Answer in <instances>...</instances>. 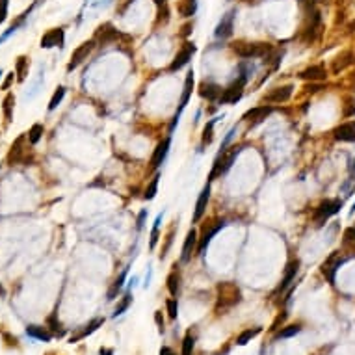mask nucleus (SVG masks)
Wrapping results in <instances>:
<instances>
[{
	"mask_svg": "<svg viewBox=\"0 0 355 355\" xmlns=\"http://www.w3.org/2000/svg\"><path fill=\"white\" fill-rule=\"evenodd\" d=\"M233 52L242 60H255V58H266L273 47L270 43H247V41H236L233 43Z\"/></svg>",
	"mask_w": 355,
	"mask_h": 355,
	"instance_id": "obj_1",
	"label": "nucleus"
},
{
	"mask_svg": "<svg viewBox=\"0 0 355 355\" xmlns=\"http://www.w3.org/2000/svg\"><path fill=\"white\" fill-rule=\"evenodd\" d=\"M216 290H218V305H216L218 311H220V309H231V307H234L236 303L242 301V292H240V288H238L234 283H231V281L220 283V285L216 287Z\"/></svg>",
	"mask_w": 355,
	"mask_h": 355,
	"instance_id": "obj_2",
	"label": "nucleus"
},
{
	"mask_svg": "<svg viewBox=\"0 0 355 355\" xmlns=\"http://www.w3.org/2000/svg\"><path fill=\"white\" fill-rule=\"evenodd\" d=\"M238 153H240V147H231V149H225L222 151L220 155H218V158L214 160V168H212V171H210V178L208 180H214L218 175H223V173H227L229 169H231V166L234 164V160H236V156H238Z\"/></svg>",
	"mask_w": 355,
	"mask_h": 355,
	"instance_id": "obj_3",
	"label": "nucleus"
},
{
	"mask_svg": "<svg viewBox=\"0 0 355 355\" xmlns=\"http://www.w3.org/2000/svg\"><path fill=\"white\" fill-rule=\"evenodd\" d=\"M340 208H342V199H326V201H322L316 206L314 214H312V220H314L316 227H322L331 216L338 214Z\"/></svg>",
	"mask_w": 355,
	"mask_h": 355,
	"instance_id": "obj_4",
	"label": "nucleus"
},
{
	"mask_svg": "<svg viewBox=\"0 0 355 355\" xmlns=\"http://www.w3.org/2000/svg\"><path fill=\"white\" fill-rule=\"evenodd\" d=\"M245 84H247V78L240 75L236 80H234V82H231V84L227 86L223 91H222V97H220V101H218V103L220 104H236L240 99H242Z\"/></svg>",
	"mask_w": 355,
	"mask_h": 355,
	"instance_id": "obj_5",
	"label": "nucleus"
},
{
	"mask_svg": "<svg viewBox=\"0 0 355 355\" xmlns=\"http://www.w3.org/2000/svg\"><path fill=\"white\" fill-rule=\"evenodd\" d=\"M192 91H194V71H188L186 78H184V86H182V95H180V101H178V110L177 113L173 115V121L169 125V132H173V129L177 127L178 119H180V113L184 112L188 101L192 97Z\"/></svg>",
	"mask_w": 355,
	"mask_h": 355,
	"instance_id": "obj_6",
	"label": "nucleus"
},
{
	"mask_svg": "<svg viewBox=\"0 0 355 355\" xmlns=\"http://www.w3.org/2000/svg\"><path fill=\"white\" fill-rule=\"evenodd\" d=\"M344 262H346V257H342L340 251H335V253H331L326 261H324V264H322L320 270L324 273V277H327L329 283H335L336 271H338V268H340Z\"/></svg>",
	"mask_w": 355,
	"mask_h": 355,
	"instance_id": "obj_7",
	"label": "nucleus"
},
{
	"mask_svg": "<svg viewBox=\"0 0 355 355\" xmlns=\"http://www.w3.org/2000/svg\"><path fill=\"white\" fill-rule=\"evenodd\" d=\"M225 227V222L223 220H218V222H214L212 225H208L205 229H203V236L199 238V244H197V255H205L206 247H208V244H210V240L214 238L216 234L220 233L222 229Z\"/></svg>",
	"mask_w": 355,
	"mask_h": 355,
	"instance_id": "obj_8",
	"label": "nucleus"
},
{
	"mask_svg": "<svg viewBox=\"0 0 355 355\" xmlns=\"http://www.w3.org/2000/svg\"><path fill=\"white\" fill-rule=\"evenodd\" d=\"M93 48H95V39H89V41H84L82 45H78V47L73 50V54H71V62H69V66H67V71H73V69H76L84 60H88L89 52H91Z\"/></svg>",
	"mask_w": 355,
	"mask_h": 355,
	"instance_id": "obj_9",
	"label": "nucleus"
},
{
	"mask_svg": "<svg viewBox=\"0 0 355 355\" xmlns=\"http://www.w3.org/2000/svg\"><path fill=\"white\" fill-rule=\"evenodd\" d=\"M299 259H294V261H290L288 264H287V268H285V275H283V279H281V285L275 288V296L277 294H283V292H287V288H288L290 285L294 283V279H296V275H298L299 271Z\"/></svg>",
	"mask_w": 355,
	"mask_h": 355,
	"instance_id": "obj_10",
	"label": "nucleus"
},
{
	"mask_svg": "<svg viewBox=\"0 0 355 355\" xmlns=\"http://www.w3.org/2000/svg\"><path fill=\"white\" fill-rule=\"evenodd\" d=\"M194 52H196V45L194 43H184L180 47V50L177 52V56L173 58V62L169 66V71H178V69H182L184 66H188L192 56H194Z\"/></svg>",
	"mask_w": 355,
	"mask_h": 355,
	"instance_id": "obj_11",
	"label": "nucleus"
},
{
	"mask_svg": "<svg viewBox=\"0 0 355 355\" xmlns=\"http://www.w3.org/2000/svg\"><path fill=\"white\" fill-rule=\"evenodd\" d=\"M292 91H294V86L292 84L273 88V89H270L268 93L264 95V103H273V104L287 103L290 97H292Z\"/></svg>",
	"mask_w": 355,
	"mask_h": 355,
	"instance_id": "obj_12",
	"label": "nucleus"
},
{
	"mask_svg": "<svg viewBox=\"0 0 355 355\" xmlns=\"http://www.w3.org/2000/svg\"><path fill=\"white\" fill-rule=\"evenodd\" d=\"M271 112H273L271 106H255V108H251V110H247V112L244 113L242 119L245 123H249L251 127H255V125L264 121L266 117H270Z\"/></svg>",
	"mask_w": 355,
	"mask_h": 355,
	"instance_id": "obj_13",
	"label": "nucleus"
},
{
	"mask_svg": "<svg viewBox=\"0 0 355 355\" xmlns=\"http://www.w3.org/2000/svg\"><path fill=\"white\" fill-rule=\"evenodd\" d=\"M233 30H234V11H227L222 21L218 22V26H216V32L214 36L218 39H227L233 36Z\"/></svg>",
	"mask_w": 355,
	"mask_h": 355,
	"instance_id": "obj_14",
	"label": "nucleus"
},
{
	"mask_svg": "<svg viewBox=\"0 0 355 355\" xmlns=\"http://www.w3.org/2000/svg\"><path fill=\"white\" fill-rule=\"evenodd\" d=\"M169 145H171V136L164 138V140L156 145V149H155L153 156H151V162H149L151 169H158L160 166L164 164V160H166V156H168V153H169Z\"/></svg>",
	"mask_w": 355,
	"mask_h": 355,
	"instance_id": "obj_15",
	"label": "nucleus"
},
{
	"mask_svg": "<svg viewBox=\"0 0 355 355\" xmlns=\"http://www.w3.org/2000/svg\"><path fill=\"white\" fill-rule=\"evenodd\" d=\"M119 36H121V34L113 28L110 22H106V24H103V26H99V28H97L95 39L101 43V47H104V45H110V43H113V41H117Z\"/></svg>",
	"mask_w": 355,
	"mask_h": 355,
	"instance_id": "obj_16",
	"label": "nucleus"
},
{
	"mask_svg": "<svg viewBox=\"0 0 355 355\" xmlns=\"http://www.w3.org/2000/svg\"><path fill=\"white\" fill-rule=\"evenodd\" d=\"M197 244H199V238H197V231L196 229H190L186 234V238H184V245H182V253H180V261L184 262H190L192 259V255L194 251H197Z\"/></svg>",
	"mask_w": 355,
	"mask_h": 355,
	"instance_id": "obj_17",
	"label": "nucleus"
},
{
	"mask_svg": "<svg viewBox=\"0 0 355 355\" xmlns=\"http://www.w3.org/2000/svg\"><path fill=\"white\" fill-rule=\"evenodd\" d=\"M333 138L336 141H346V143H354L355 141V121H346L338 125L333 131Z\"/></svg>",
	"mask_w": 355,
	"mask_h": 355,
	"instance_id": "obj_18",
	"label": "nucleus"
},
{
	"mask_svg": "<svg viewBox=\"0 0 355 355\" xmlns=\"http://www.w3.org/2000/svg\"><path fill=\"white\" fill-rule=\"evenodd\" d=\"M104 324V318H93L91 322H88L86 326H82V329H78L75 335H71V338H69V342L71 344H75V342H78V340H82V338H86V336H89L91 333H95L99 327Z\"/></svg>",
	"mask_w": 355,
	"mask_h": 355,
	"instance_id": "obj_19",
	"label": "nucleus"
},
{
	"mask_svg": "<svg viewBox=\"0 0 355 355\" xmlns=\"http://www.w3.org/2000/svg\"><path fill=\"white\" fill-rule=\"evenodd\" d=\"M64 39H66L64 28H52V30H48L47 34L41 38V47L43 48L62 47V45H64Z\"/></svg>",
	"mask_w": 355,
	"mask_h": 355,
	"instance_id": "obj_20",
	"label": "nucleus"
},
{
	"mask_svg": "<svg viewBox=\"0 0 355 355\" xmlns=\"http://www.w3.org/2000/svg\"><path fill=\"white\" fill-rule=\"evenodd\" d=\"M26 138H28V134H26V136H19L17 140L13 141L10 155H8V164H10V166H13V164H21V162H26V158H24V149H22Z\"/></svg>",
	"mask_w": 355,
	"mask_h": 355,
	"instance_id": "obj_21",
	"label": "nucleus"
},
{
	"mask_svg": "<svg viewBox=\"0 0 355 355\" xmlns=\"http://www.w3.org/2000/svg\"><path fill=\"white\" fill-rule=\"evenodd\" d=\"M208 199H210V180L206 182V186L203 188V192L199 194L196 203V210H194V222H199L206 212V206H208Z\"/></svg>",
	"mask_w": 355,
	"mask_h": 355,
	"instance_id": "obj_22",
	"label": "nucleus"
},
{
	"mask_svg": "<svg viewBox=\"0 0 355 355\" xmlns=\"http://www.w3.org/2000/svg\"><path fill=\"white\" fill-rule=\"evenodd\" d=\"M199 95L206 99V101H210V103H216V101H220V97H222V88L214 82H203V84L199 86Z\"/></svg>",
	"mask_w": 355,
	"mask_h": 355,
	"instance_id": "obj_23",
	"label": "nucleus"
},
{
	"mask_svg": "<svg viewBox=\"0 0 355 355\" xmlns=\"http://www.w3.org/2000/svg\"><path fill=\"white\" fill-rule=\"evenodd\" d=\"M299 78H303V80H311V82H318V80H326L327 73L322 66H311V67H307L305 71H301V73H299Z\"/></svg>",
	"mask_w": 355,
	"mask_h": 355,
	"instance_id": "obj_24",
	"label": "nucleus"
},
{
	"mask_svg": "<svg viewBox=\"0 0 355 355\" xmlns=\"http://www.w3.org/2000/svg\"><path fill=\"white\" fill-rule=\"evenodd\" d=\"M127 275H129V266H127V268L117 275V279L112 283V287H110V290H108V298H106L108 301H113V299L117 298V294L121 292L123 285H125V281H127Z\"/></svg>",
	"mask_w": 355,
	"mask_h": 355,
	"instance_id": "obj_25",
	"label": "nucleus"
},
{
	"mask_svg": "<svg viewBox=\"0 0 355 355\" xmlns=\"http://www.w3.org/2000/svg\"><path fill=\"white\" fill-rule=\"evenodd\" d=\"M178 13H180V17H194L197 11V0H178V6H177Z\"/></svg>",
	"mask_w": 355,
	"mask_h": 355,
	"instance_id": "obj_26",
	"label": "nucleus"
},
{
	"mask_svg": "<svg viewBox=\"0 0 355 355\" xmlns=\"http://www.w3.org/2000/svg\"><path fill=\"white\" fill-rule=\"evenodd\" d=\"M26 335L32 336V338H36V340H43V342H48L52 335L48 333L45 327L41 326H28L26 327Z\"/></svg>",
	"mask_w": 355,
	"mask_h": 355,
	"instance_id": "obj_27",
	"label": "nucleus"
},
{
	"mask_svg": "<svg viewBox=\"0 0 355 355\" xmlns=\"http://www.w3.org/2000/svg\"><path fill=\"white\" fill-rule=\"evenodd\" d=\"M168 290L173 298L178 294V290H180V271L178 270H173L168 275Z\"/></svg>",
	"mask_w": 355,
	"mask_h": 355,
	"instance_id": "obj_28",
	"label": "nucleus"
},
{
	"mask_svg": "<svg viewBox=\"0 0 355 355\" xmlns=\"http://www.w3.org/2000/svg\"><path fill=\"white\" fill-rule=\"evenodd\" d=\"M13 104H15V95L8 93L2 101V112L6 117V123H11V119H13Z\"/></svg>",
	"mask_w": 355,
	"mask_h": 355,
	"instance_id": "obj_29",
	"label": "nucleus"
},
{
	"mask_svg": "<svg viewBox=\"0 0 355 355\" xmlns=\"http://www.w3.org/2000/svg\"><path fill=\"white\" fill-rule=\"evenodd\" d=\"M355 190V158L350 160V175H348V180L344 182V186H342V192H344V196H352V192Z\"/></svg>",
	"mask_w": 355,
	"mask_h": 355,
	"instance_id": "obj_30",
	"label": "nucleus"
},
{
	"mask_svg": "<svg viewBox=\"0 0 355 355\" xmlns=\"http://www.w3.org/2000/svg\"><path fill=\"white\" fill-rule=\"evenodd\" d=\"M28 58L26 56H19L17 58V64H15V75H17V80L22 82L26 75H28Z\"/></svg>",
	"mask_w": 355,
	"mask_h": 355,
	"instance_id": "obj_31",
	"label": "nucleus"
},
{
	"mask_svg": "<svg viewBox=\"0 0 355 355\" xmlns=\"http://www.w3.org/2000/svg\"><path fill=\"white\" fill-rule=\"evenodd\" d=\"M262 331V327H253V329H244L240 335L236 336V344L238 346H245L251 338H255V336L259 335Z\"/></svg>",
	"mask_w": 355,
	"mask_h": 355,
	"instance_id": "obj_32",
	"label": "nucleus"
},
{
	"mask_svg": "<svg viewBox=\"0 0 355 355\" xmlns=\"http://www.w3.org/2000/svg\"><path fill=\"white\" fill-rule=\"evenodd\" d=\"M342 247L350 253H355V227H348L342 236Z\"/></svg>",
	"mask_w": 355,
	"mask_h": 355,
	"instance_id": "obj_33",
	"label": "nucleus"
},
{
	"mask_svg": "<svg viewBox=\"0 0 355 355\" xmlns=\"http://www.w3.org/2000/svg\"><path fill=\"white\" fill-rule=\"evenodd\" d=\"M299 331H301V324H290V326L281 327L275 338H292V336L298 335Z\"/></svg>",
	"mask_w": 355,
	"mask_h": 355,
	"instance_id": "obj_34",
	"label": "nucleus"
},
{
	"mask_svg": "<svg viewBox=\"0 0 355 355\" xmlns=\"http://www.w3.org/2000/svg\"><path fill=\"white\" fill-rule=\"evenodd\" d=\"M158 180H160V175L156 173L155 177L151 178V182L147 184V188H145V192H143V199H147V201L155 199V196H156V190H158Z\"/></svg>",
	"mask_w": 355,
	"mask_h": 355,
	"instance_id": "obj_35",
	"label": "nucleus"
},
{
	"mask_svg": "<svg viewBox=\"0 0 355 355\" xmlns=\"http://www.w3.org/2000/svg\"><path fill=\"white\" fill-rule=\"evenodd\" d=\"M131 303H132V294H131V292H127V294H125V296H123V298H121V301L117 303V307H115V311H113L112 316H113V318L121 316L123 312H125L127 309L131 307Z\"/></svg>",
	"mask_w": 355,
	"mask_h": 355,
	"instance_id": "obj_36",
	"label": "nucleus"
},
{
	"mask_svg": "<svg viewBox=\"0 0 355 355\" xmlns=\"http://www.w3.org/2000/svg\"><path fill=\"white\" fill-rule=\"evenodd\" d=\"M43 132H45V129H43V125H41V123L32 125V129L28 131V141L32 143V145H36V143L43 138Z\"/></svg>",
	"mask_w": 355,
	"mask_h": 355,
	"instance_id": "obj_37",
	"label": "nucleus"
},
{
	"mask_svg": "<svg viewBox=\"0 0 355 355\" xmlns=\"http://www.w3.org/2000/svg\"><path fill=\"white\" fill-rule=\"evenodd\" d=\"M350 58H352V54H348V52H346V54L338 56L335 62H333V73H335V75H338L340 71H344L346 67L352 64V60H350Z\"/></svg>",
	"mask_w": 355,
	"mask_h": 355,
	"instance_id": "obj_38",
	"label": "nucleus"
},
{
	"mask_svg": "<svg viewBox=\"0 0 355 355\" xmlns=\"http://www.w3.org/2000/svg\"><path fill=\"white\" fill-rule=\"evenodd\" d=\"M218 121V117L214 119H210V121L206 123L205 131H203V145H210L212 143V138H214V125Z\"/></svg>",
	"mask_w": 355,
	"mask_h": 355,
	"instance_id": "obj_39",
	"label": "nucleus"
},
{
	"mask_svg": "<svg viewBox=\"0 0 355 355\" xmlns=\"http://www.w3.org/2000/svg\"><path fill=\"white\" fill-rule=\"evenodd\" d=\"M194 346H196V335H192V331L182 338V354L180 355H192L194 354Z\"/></svg>",
	"mask_w": 355,
	"mask_h": 355,
	"instance_id": "obj_40",
	"label": "nucleus"
},
{
	"mask_svg": "<svg viewBox=\"0 0 355 355\" xmlns=\"http://www.w3.org/2000/svg\"><path fill=\"white\" fill-rule=\"evenodd\" d=\"M162 218H164V212L156 216V220H155V223H153V231H151V242H149L151 249H155V245H156V242H158V229H160V223H162Z\"/></svg>",
	"mask_w": 355,
	"mask_h": 355,
	"instance_id": "obj_41",
	"label": "nucleus"
},
{
	"mask_svg": "<svg viewBox=\"0 0 355 355\" xmlns=\"http://www.w3.org/2000/svg\"><path fill=\"white\" fill-rule=\"evenodd\" d=\"M64 97H66V88H64V86H60L56 91H54V95H52L50 103H48V110H50V112H52V110H56L58 104L64 101Z\"/></svg>",
	"mask_w": 355,
	"mask_h": 355,
	"instance_id": "obj_42",
	"label": "nucleus"
},
{
	"mask_svg": "<svg viewBox=\"0 0 355 355\" xmlns=\"http://www.w3.org/2000/svg\"><path fill=\"white\" fill-rule=\"evenodd\" d=\"M166 311H168V316L171 320H177V314H178V301L175 298H169L166 299Z\"/></svg>",
	"mask_w": 355,
	"mask_h": 355,
	"instance_id": "obj_43",
	"label": "nucleus"
},
{
	"mask_svg": "<svg viewBox=\"0 0 355 355\" xmlns=\"http://www.w3.org/2000/svg\"><path fill=\"white\" fill-rule=\"evenodd\" d=\"M47 324L48 326H52L50 329H52V333L56 336H62L64 335V329H62V326H60V322L56 320V312L52 314V316H48V320H47Z\"/></svg>",
	"mask_w": 355,
	"mask_h": 355,
	"instance_id": "obj_44",
	"label": "nucleus"
},
{
	"mask_svg": "<svg viewBox=\"0 0 355 355\" xmlns=\"http://www.w3.org/2000/svg\"><path fill=\"white\" fill-rule=\"evenodd\" d=\"M287 316H288V312H287V311H283V312H279V314H277V318L273 320V324H271L270 331H279V329H281L279 326H283V322L287 320Z\"/></svg>",
	"mask_w": 355,
	"mask_h": 355,
	"instance_id": "obj_45",
	"label": "nucleus"
},
{
	"mask_svg": "<svg viewBox=\"0 0 355 355\" xmlns=\"http://www.w3.org/2000/svg\"><path fill=\"white\" fill-rule=\"evenodd\" d=\"M169 21V10H168V4H164V6H160L158 8V19H156V22H168Z\"/></svg>",
	"mask_w": 355,
	"mask_h": 355,
	"instance_id": "obj_46",
	"label": "nucleus"
},
{
	"mask_svg": "<svg viewBox=\"0 0 355 355\" xmlns=\"http://www.w3.org/2000/svg\"><path fill=\"white\" fill-rule=\"evenodd\" d=\"M173 234H175V229H171V231H169V234H168V236H166V245L162 247V253H160V259H164V257H166V253H168L169 245H171V242H173Z\"/></svg>",
	"mask_w": 355,
	"mask_h": 355,
	"instance_id": "obj_47",
	"label": "nucleus"
},
{
	"mask_svg": "<svg viewBox=\"0 0 355 355\" xmlns=\"http://www.w3.org/2000/svg\"><path fill=\"white\" fill-rule=\"evenodd\" d=\"M8 15V0H0V24L6 21Z\"/></svg>",
	"mask_w": 355,
	"mask_h": 355,
	"instance_id": "obj_48",
	"label": "nucleus"
},
{
	"mask_svg": "<svg viewBox=\"0 0 355 355\" xmlns=\"http://www.w3.org/2000/svg\"><path fill=\"white\" fill-rule=\"evenodd\" d=\"M155 322H156V326H158L160 333H164V318H162V312H160V311L155 312Z\"/></svg>",
	"mask_w": 355,
	"mask_h": 355,
	"instance_id": "obj_49",
	"label": "nucleus"
},
{
	"mask_svg": "<svg viewBox=\"0 0 355 355\" xmlns=\"http://www.w3.org/2000/svg\"><path fill=\"white\" fill-rule=\"evenodd\" d=\"M145 218H147V210L143 208L140 212V216H138V229H143V225H145Z\"/></svg>",
	"mask_w": 355,
	"mask_h": 355,
	"instance_id": "obj_50",
	"label": "nucleus"
},
{
	"mask_svg": "<svg viewBox=\"0 0 355 355\" xmlns=\"http://www.w3.org/2000/svg\"><path fill=\"white\" fill-rule=\"evenodd\" d=\"M15 73H13V71H11L10 75L6 76V80H4V84H2V89H10V86H11V82H13V78H15Z\"/></svg>",
	"mask_w": 355,
	"mask_h": 355,
	"instance_id": "obj_51",
	"label": "nucleus"
},
{
	"mask_svg": "<svg viewBox=\"0 0 355 355\" xmlns=\"http://www.w3.org/2000/svg\"><path fill=\"white\" fill-rule=\"evenodd\" d=\"M160 355H177V354H175L169 346H162V348H160Z\"/></svg>",
	"mask_w": 355,
	"mask_h": 355,
	"instance_id": "obj_52",
	"label": "nucleus"
},
{
	"mask_svg": "<svg viewBox=\"0 0 355 355\" xmlns=\"http://www.w3.org/2000/svg\"><path fill=\"white\" fill-rule=\"evenodd\" d=\"M99 354L101 355H113V350H110V348H101V350H99Z\"/></svg>",
	"mask_w": 355,
	"mask_h": 355,
	"instance_id": "obj_53",
	"label": "nucleus"
},
{
	"mask_svg": "<svg viewBox=\"0 0 355 355\" xmlns=\"http://www.w3.org/2000/svg\"><path fill=\"white\" fill-rule=\"evenodd\" d=\"M151 275H153V270H151V268H149V271H147V277H145V283H143V287H145V288H147V287H149Z\"/></svg>",
	"mask_w": 355,
	"mask_h": 355,
	"instance_id": "obj_54",
	"label": "nucleus"
},
{
	"mask_svg": "<svg viewBox=\"0 0 355 355\" xmlns=\"http://www.w3.org/2000/svg\"><path fill=\"white\" fill-rule=\"evenodd\" d=\"M305 89H307V91H318V89H322V86H307V88H305Z\"/></svg>",
	"mask_w": 355,
	"mask_h": 355,
	"instance_id": "obj_55",
	"label": "nucleus"
},
{
	"mask_svg": "<svg viewBox=\"0 0 355 355\" xmlns=\"http://www.w3.org/2000/svg\"><path fill=\"white\" fill-rule=\"evenodd\" d=\"M166 2H168V0H155V4H156V6H164V4H166Z\"/></svg>",
	"mask_w": 355,
	"mask_h": 355,
	"instance_id": "obj_56",
	"label": "nucleus"
},
{
	"mask_svg": "<svg viewBox=\"0 0 355 355\" xmlns=\"http://www.w3.org/2000/svg\"><path fill=\"white\" fill-rule=\"evenodd\" d=\"M184 32H182V34H184V36H188V34H190V30H192V26H190V24H188V26H184Z\"/></svg>",
	"mask_w": 355,
	"mask_h": 355,
	"instance_id": "obj_57",
	"label": "nucleus"
},
{
	"mask_svg": "<svg viewBox=\"0 0 355 355\" xmlns=\"http://www.w3.org/2000/svg\"><path fill=\"white\" fill-rule=\"evenodd\" d=\"M355 214V201H354V205H352V208H350V216H354Z\"/></svg>",
	"mask_w": 355,
	"mask_h": 355,
	"instance_id": "obj_58",
	"label": "nucleus"
},
{
	"mask_svg": "<svg viewBox=\"0 0 355 355\" xmlns=\"http://www.w3.org/2000/svg\"><path fill=\"white\" fill-rule=\"evenodd\" d=\"M0 76H2V71H0Z\"/></svg>",
	"mask_w": 355,
	"mask_h": 355,
	"instance_id": "obj_59",
	"label": "nucleus"
},
{
	"mask_svg": "<svg viewBox=\"0 0 355 355\" xmlns=\"http://www.w3.org/2000/svg\"><path fill=\"white\" fill-rule=\"evenodd\" d=\"M48 355H50V354H48Z\"/></svg>",
	"mask_w": 355,
	"mask_h": 355,
	"instance_id": "obj_60",
	"label": "nucleus"
}]
</instances>
